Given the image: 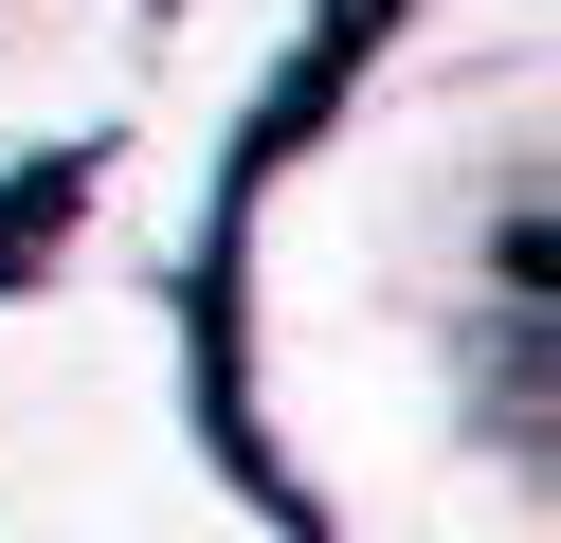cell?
Masks as SVG:
<instances>
[{
	"mask_svg": "<svg viewBox=\"0 0 561 543\" xmlns=\"http://www.w3.org/2000/svg\"><path fill=\"white\" fill-rule=\"evenodd\" d=\"M182 326L308 543H561V19L363 0L236 163Z\"/></svg>",
	"mask_w": 561,
	"mask_h": 543,
	"instance_id": "1",
	"label": "cell"
},
{
	"mask_svg": "<svg viewBox=\"0 0 561 543\" xmlns=\"http://www.w3.org/2000/svg\"><path fill=\"white\" fill-rule=\"evenodd\" d=\"M0 543H308L199 398L182 290L0 253Z\"/></svg>",
	"mask_w": 561,
	"mask_h": 543,
	"instance_id": "2",
	"label": "cell"
},
{
	"mask_svg": "<svg viewBox=\"0 0 561 543\" xmlns=\"http://www.w3.org/2000/svg\"><path fill=\"white\" fill-rule=\"evenodd\" d=\"M146 91V0H0V253L110 163Z\"/></svg>",
	"mask_w": 561,
	"mask_h": 543,
	"instance_id": "3",
	"label": "cell"
}]
</instances>
